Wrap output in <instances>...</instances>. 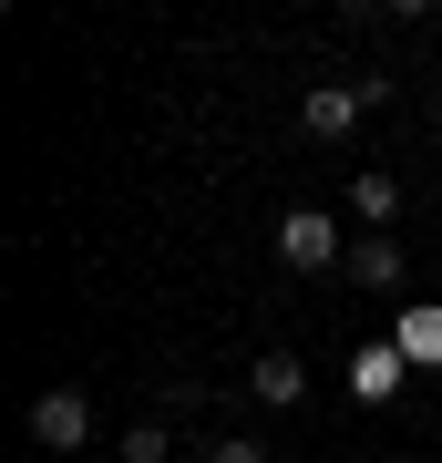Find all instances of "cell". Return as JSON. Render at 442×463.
<instances>
[{
    "instance_id": "6da1fadb",
    "label": "cell",
    "mask_w": 442,
    "mask_h": 463,
    "mask_svg": "<svg viewBox=\"0 0 442 463\" xmlns=\"http://www.w3.org/2000/svg\"><path fill=\"white\" fill-rule=\"evenodd\" d=\"M278 258H288V268H309V279H319V268H350V248H340V216L288 206V216H278Z\"/></svg>"
},
{
    "instance_id": "7a4b0ae2",
    "label": "cell",
    "mask_w": 442,
    "mask_h": 463,
    "mask_svg": "<svg viewBox=\"0 0 442 463\" xmlns=\"http://www.w3.org/2000/svg\"><path fill=\"white\" fill-rule=\"evenodd\" d=\"M361 83H309V103H298V134H309V145H350V134H361Z\"/></svg>"
},
{
    "instance_id": "3957f363",
    "label": "cell",
    "mask_w": 442,
    "mask_h": 463,
    "mask_svg": "<svg viewBox=\"0 0 442 463\" xmlns=\"http://www.w3.org/2000/svg\"><path fill=\"white\" fill-rule=\"evenodd\" d=\"M82 432H93V402H82V392H42L32 402V443L42 453H72Z\"/></svg>"
},
{
    "instance_id": "277c9868",
    "label": "cell",
    "mask_w": 442,
    "mask_h": 463,
    "mask_svg": "<svg viewBox=\"0 0 442 463\" xmlns=\"http://www.w3.org/2000/svg\"><path fill=\"white\" fill-rule=\"evenodd\" d=\"M350 216H361L371 237H391V216H401V175H391V165H361V175H350Z\"/></svg>"
},
{
    "instance_id": "5b68a950",
    "label": "cell",
    "mask_w": 442,
    "mask_h": 463,
    "mask_svg": "<svg viewBox=\"0 0 442 463\" xmlns=\"http://www.w3.org/2000/svg\"><path fill=\"white\" fill-rule=\"evenodd\" d=\"M401 381H411V361H401V340H371L361 361H350V392H361V402H391Z\"/></svg>"
},
{
    "instance_id": "8992f818",
    "label": "cell",
    "mask_w": 442,
    "mask_h": 463,
    "mask_svg": "<svg viewBox=\"0 0 442 463\" xmlns=\"http://www.w3.org/2000/svg\"><path fill=\"white\" fill-rule=\"evenodd\" d=\"M391 340H401V361H411V371H442V298L401 309V319H391Z\"/></svg>"
},
{
    "instance_id": "52a82bcc",
    "label": "cell",
    "mask_w": 442,
    "mask_h": 463,
    "mask_svg": "<svg viewBox=\"0 0 442 463\" xmlns=\"http://www.w3.org/2000/svg\"><path fill=\"white\" fill-rule=\"evenodd\" d=\"M247 392L258 402H298L309 392V361H298V350H258V361H247Z\"/></svg>"
},
{
    "instance_id": "ba28073f",
    "label": "cell",
    "mask_w": 442,
    "mask_h": 463,
    "mask_svg": "<svg viewBox=\"0 0 442 463\" xmlns=\"http://www.w3.org/2000/svg\"><path fill=\"white\" fill-rule=\"evenodd\" d=\"M350 279H361V288H401V279H411V258L391 248V237H361V248H350Z\"/></svg>"
},
{
    "instance_id": "9c48e42d",
    "label": "cell",
    "mask_w": 442,
    "mask_h": 463,
    "mask_svg": "<svg viewBox=\"0 0 442 463\" xmlns=\"http://www.w3.org/2000/svg\"><path fill=\"white\" fill-rule=\"evenodd\" d=\"M165 453H175V443H165V422H134V432H124V463H165Z\"/></svg>"
},
{
    "instance_id": "30bf717a",
    "label": "cell",
    "mask_w": 442,
    "mask_h": 463,
    "mask_svg": "<svg viewBox=\"0 0 442 463\" xmlns=\"http://www.w3.org/2000/svg\"><path fill=\"white\" fill-rule=\"evenodd\" d=\"M206 463H268V453H258V443H247V432H227V443H216Z\"/></svg>"
}]
</instances>
